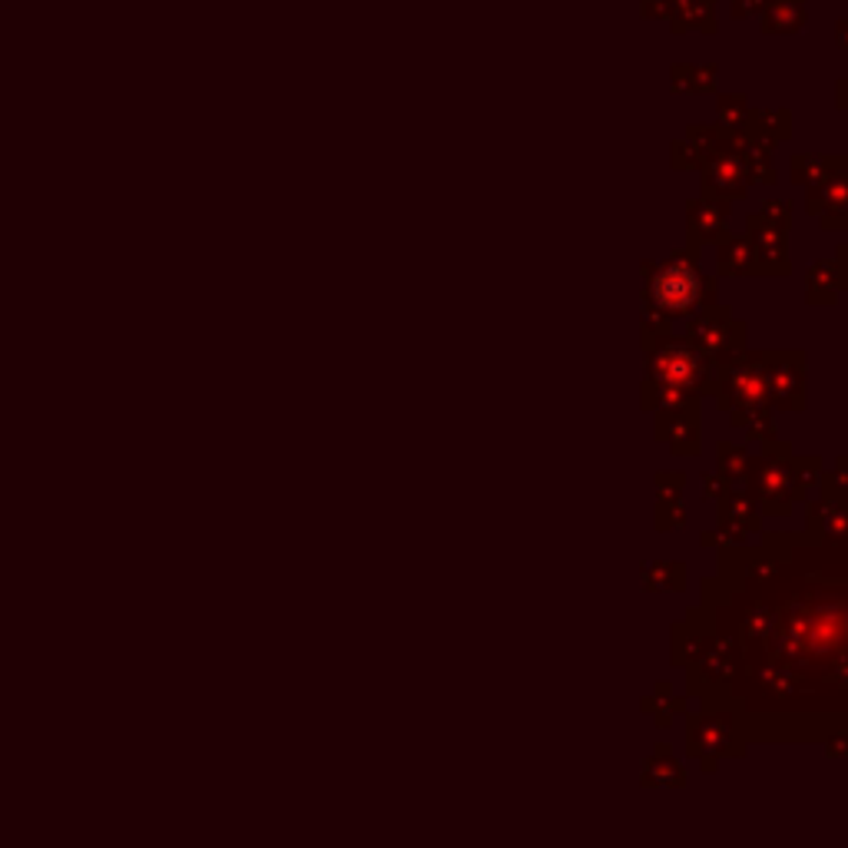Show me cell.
Listing matches in <instances>:
<instances>
[{"label":"cell","mask_w":848,"mask_h":848,"mask_svg":"<svg viewBox=\"0 0 848 848\" xmlns=\"http://www.w3.org/2000/svg\"><path fill=\"white\" fill-rule=\"evenodd\" d=\"M653 302L660 305V309H666V312H686L696 299H699V292H702V282H699V276L686 266V263H673V266H666L657 279H653Z\"/></svg>","instance_id":"obj_1"}]
</instances>
